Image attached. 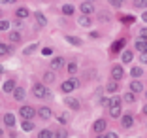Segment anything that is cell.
<instances>
[{
	"mask_svg": "<svg viewBox=\"0 0 147 138\" xmlns=\"http://www.w3.org/2000/svg\"><path fill=\"white\" fill-rule=\"evenodd\" d=\"M47 87L43 85V83H36L34 87H32V93H34V97L36 99H45L47 97Z\"/></svg>",
	"mask_w": 147,
	"mask_h": 138,
	"instance_id": "1",
	"label": "cell"
},
{
	"mask_svg": "<svg viewBox=\"0 0 147 138\" xmlns=\"http://www.w3.org/2000/svg\"><path fill=\"white\" fill-rule=\"evenodd\" d=\"M19 114H21V117H23V119H32L34 116H38V114H36V110L32 108V106H21Z\"/></svg>",
	"mask_w": 147,
	"mask_h": 138,
	"instance_id": "2",
	"label": "cell"
},
{
	"mask_svg": "<svg viewBox=\"0 0 147 138\" xmlns=\"http://www.w3.org/2000/svg\"><path fill=\"white\" fill-rule=\"evenodd\" d=\"M76 87H79V80L74 78V80H66V82L61 85V89L64 91V93H70V91H74Z\"/></svg>",
	"mask_w": 147,
	"mask_h": 138,
	"instance_id": "3",
	"label": "cell"
},
{
	"mask_svg": "<svg viewBox=\"0 0 147 138\" xmlns=\"http://www.w3.org/2000/svg\"><path fill=\"white\" fill-rule=\"evenodd\" d=\"M123 76H125V70H123V66H121V65H115V66L111 68V78L115 80V82H119Z\"/></svg>",
	"mask_w": 147,
	"mask_h": 138,
	"instance_id": "4",
	"label": "cell"
},
{
	"mask_svg": "<svg viewBox=\"0 0 147 138\" xmlns=\"http://www.w3.org/2000/svg\"><path fill=\"white\" fill-rule=\"evenodd\" d=\"M81 13L83 15H91L92 12H94V6H92V2H81Z\"/></svg>",
	"mask_w": 147,
	"mask_h": 138,
	"instance_id": "5",
	"label": "cell"
},
{
	"mask_svg": "<svg viewBox=\"0 0 147 138\" xmlns=\"http://www.w3.org/2000/svg\"><path fill=\"white\" fill-rule=\"evenodd\" d=\"M15 89H17V87H15V82H13V80H8V82L2 83V91H4V93H13Z\"/></svg>",
	"mask_w": 147,
	"mask_h": 138,
	"instance_id": "6",
	"label": "cell"
},
{
	"mask_svg": "<svg viewBox=\"0 0 147 138\" xmlns=\"http://www.w3.org/2000/svg\"><path fill=\"white\" fill-rule=\"evenodd\" d=\"M62 66H64V59L62 57H55L51 61V70H61Z\"/></svg>",
	"mask_w": 147,
	"mask_h": 138,
	"instance_id": "7",
	"label": "cell"
},
{
	"mask_svg": "<svg viewBox=\"0 0 147 138\" xmlns=\"http://www.w3.org/2000/svg\"><path fill=\"white\" fill-rule=\"evenodd\" d=\"M92 129L96 131V134L104 133V129H106V121H104V119H96V121H94V125H92Z\"/></svg>",
	"mask_w": 147,
	"mask_h": 138,
	"instance_id": "8",
	"label": "cell"
},
{
	"mask_svg": "<svg viewBox=\"0 0 147 138\" xmlns=\"http://www.w3.org/2000/svg\"><path fill=\"white\" fill-rule=\"evenodd\" d=\"M64 102H66V106H68V108H72V110H79V102H78V99H72V97H68Z\"/></svg>",
	"mask_w": 147,
	"mask_h": 138,
	"instance_id": "9",
	"label": "cell"
},
{
	"mask_svg": "<svg viewBox=\"0 0 147 138\" xmlns=\"http://www.w3.org/2000/svg\"><path fill=\"white\" fill-rule=\"evenodd\" d=\"M38 116L42 117V119H49V117H51V110H49L47 106H42V108L38 110Z\"/></svg>",
	"mask_w": 147,
	"mask_h": 138,
	"instance_id": "10",
	"label": "cell"
},
{
	"mask_svg": "<svg viewBox=\"0 0 147 138\" xmlns=\"http://www.w3.org/2000/svg\"><path fill=\"white\" fill-rule=\"evenodd\" d=\"M136 49L140 53H147V40H136Z\"/></svg>",
	"mask_w": 147,
	"mask_h": 138,
	"instance_id": "11",
	"label": "cell"
},
{
	"mask_svg": "<svg viewBox=\"0 0 147 138\" xmlns=\"http://www.w3.org/2000/svg\"><path fill=\"white\" fill-rule=\"evenodd\" d=\"M4 125L6 127H13L15 125V117H13V114H4Z\"/></svg>",
	"mask_w": 147,
	"mask_h": 138,
	"instance_id": "12",
	"label": "cell"
},
{
	"mask_svg": "<svg viewBox=\"0 0 147 138\" xmlns=\"http://www.w3.org/2000/svg\"><path fill=\"white\" fill-rule=\"evenodd\" d=\"M21 129H23V131H26V133H30V131H34V123H32L30 119H23Z\"/></svg>",
	"mask_w": 147,
	"mask_h": 138,
	"instance_id": "13",
	"label": "cell"
},
{
	"mask_svg": "<svg viewBox=\"0 0 147 138\" xmlns=\"http://www.w3.org/2000/svg\"><path fill=\"white\" fill-rule=\"evenodd\" d=\"M130 91H132V93H140V91H143V85L138 82V80H134V82L130 83Z\"/></svg>",
	"mask_w": 147,
	"mask_h": 138,
	"instance_id": "14",
	"label": "cell"
},
{
	"mask_svg": "<svg viewBox=\"0 0 147 138\" xmlns=\"http://www.w3.org/2000/svg\"><path fill=\"white\" fill-rule=\"evenodd\" d=\"M36 23H38L40 27H43V25H47V19H45V15H43V13H40V12H36Z\"/></svg>",
	"mask_w": 147,
	"mask_h": 138,
	"instance_id": "15",
	"label": "cell"
},
{
	"mask_svg": "<svg viewBox=\"0 0 147 138\" xmlns=\"http://www.w3.org/2000/svg\"><path fill=\"white\" fill-rule=\"evenodd\" d=\"M13 97H15V100H23L25 99V89H23V87H17V89L13 91Z\"/></svg>",
	"mask_w": 147,
	"mask_h": 138,
	"instance_id": "16",
	"label": "cell"
},
{
	"mask_svg": "<svg viewBox=\"0 0 147 138\" xmlns=\"http://www.w3.org/2000/svg\"><path fill=\"white\" fill-rule=\"evenodd\" d=\"M123 127L125 129H128V127H132V123H134V119H132V116H123Z\"/></svg>",
	"mask_w": 147,
	"mask_h": 138,
	"instance_id": "17",
	"label": "cell"
},
{
	"mask_svg": "<svg viewBox=\"0 0 147 138\" xmlns=\"http://www.w3.org/2000/svg\"><path fill=\"white\" fill-rule=\"evenodd\" d=\"M15 15H17V19H26L28 17V10L26 8H19L17 12H15Z\"/></svg>",
	"mask_w": 147,
	"mask_h": 138,
	"instance_id": "18",
	"label": "cell"
},
{
	"mask_svg": "<svg viewBox=\"0 0 147 138\" xmlns=\"http://www.w3.org/2000/svg\"><path fill=\"white\" fill-rule=\"evenodd\" d=\"M109 116L111 117H121V106H111V108H109Z\"/></svg>",
	"mask_w": 147,
	"mask_h": 138,
	"instance_id": "19",
	"label": "cell"
},
{
	"mask_svg": "<svg viewBox=\"0 0 147 138\" xmlns=\"http://www.w3.org/2000/svg\"><path fill=\"white\" fill-rule=\"evenodd\" d=\"M78 23L81 27H91V19H89V15H83V13H81V17H79Z\"/></svg>",
	"mask_w": 147,
	"mask_h": 138,
	"instance_id": "20",
	"label": "cell"
},
{
	"mask_svg": "<svg viewBox=\"0 0 147 138\" xmlns=\"http://www.w3.org/2000/svg\"><path fill=\"white\" fill-rule=\"evenodd\" d=\"M121 102H123V99H119V97H113V99L108 100V106H109V108H111V106H121Z\"/></svg>",
	"mask_w": 147,
	"mask_h": 138,
	"instance_id": "21",
	"label": "cell"
},
{
	"mask_svg": "<svg viewBox=\"0 0 147 138\" xmlns=\"http://www.w3.org/2000/svg\"><path fill=\"white\" fill-rule=\"evenodd\" d=\"M66 40H68V44H72V46H81V40H79L78 36H66Z\"/></svg>",
	"mask_w": 147,
	"mask_h": 138,
	"instance_id": "22",
	"label": "cell"
},
{
	"mask_svg": "<svg viewBox=\"0 0 147 138\" xmlns=\"http://www.w3.org/2000/svg\"><path fill=\"white\" fill-rule=\"evenodd\" d=\"M43 80H45V83H53L55 82V72H45L43 74Z\"/></svg>",
	"mask_w": 147,
	"mask_h": 138,
	"instance_id": "23",
	"label": "cell"
},
{
	"mask_svg": "<svg viewBox=\"0 0 147 138\" xmlns=\"http://www.w3.org/2000/svg\"><path fill=\"white\" fill-rule=\"evenodd\" d=\"M55 134H53V131H40L38 133V138H53Z\"/></svg>",
	"mask_w": 147,
	"mask_h": 138,
	"instance_id": "24",
	"label": "cell"
},
{
	"mask_svg": "<svg viewBox=\"0 0 147 138\" xmlns=\"http://www.w3.org/2000/svg\"><path fill=\"white\" fill-rule=\"evenodd\" d=\"M62 13H64V15H72L74 13V6L72 4H64L62 6Z\"/></svg>",
	"mask_w": 147,
	"mask_h": 138,
	"instance_id": "25",
	"label": "cell"
},
{
	"mask_svg": "<svg viewBox=\"0 0 147 138\" xmlns=\"http://www.w3.org/2000/svg\"><path fill=\"white\" fill-rule=\"evenodd\" d=\"M123 63H130V61H132V51H128V49H126V51H123Z\"/></svg>",
	"mask_w": 147,
	"mask_h": 138,
	"instance_id": "26",
	"label": "cell"
},
{
	"mask_svg": "<svg viewBox=\"0 0 147 138\" xmlns=\"http://www.w3.org/2000/svg\"><path fill=\"white\" fill-rule=\"evenodd\" d=\"M119 89V85H117V82L113 80L111 83H108V87H106V91H109V93H115V91Z\"/></svg>",
	"mask_w": 147,
	"mask_h": 138,
	"instance_id": "27",
	"label": "cell"
},
{
	"mask_svg": "<svg viewBox=\"0 0 147 138\" xmlns=\"http://www.w3.org/2000/svg\"><path fill=\"white\" fill-rule=\"evenodd\" d=\"M130 74H132L134 78H140V76H142V74H143V70L140 68V66H134V68L130 70Z\"/></svg>",
	"mask_w": 147,
	"mask_h": 138,
	"instance_id": "28",
	"label": "cell"
},
{
	"mask_svg": "<svg viewBox=\"0 0 147 138\" xmlns=\"http://www.w3.org/2000/svg\"><path fill=\"white\" fill-rule=\"evenodd\" d=\"M36 49H38V46H36V44H32V46H28V48L23 51V55H30V53H34V51H36Z\"/></svg>",
	"mask_w": 147,
	"mask_h": 138,
	"instance_id": "29",
	"label": "cell"
},
{
	"mask_svg": "<svg viewBox=\"0 0 147 138\" xmlns=\"http://www.w3.org/2000/svg\"><path fill=\"white\" fill-rule=\"evenodd\" d=\"M9 25H11L9 21H6V19H2V21H0V30H2V32H6V30L9 29Z\"/></svg>",
	"mask_w": 147,
	"mask_h": 138,
	"instance_id": "30",
	"label": "cell"
},
{
	"mask_svg": "<svg viewBox=\"0 0 147 138\" xmlns=\"http://www.w3.org/2000/svg\"><path fill=\"white\" fill-rule=\"evenodd\" d=\"M123 100H125V102H134V93H132V91H126V95L123 97Z\"/></svg>",
	"mask_w": 147,
	"mask_h": 138,
	"instance_id": "31",
	"label": "cell"
},
{
	"mask_svg": "<svg viewBox=\"0 0 147 138\" xmlns=\"http://www.w3.org/2000/svg\"><path fill=\"white\" fill-rule=\"evenodd\" d=\"M0 53L2 55H8V53H11V48H8L6 44H0Z\"/></svg>",
	"mask_w": 147,
	"mask_h": 138,
	"instance_id": "32",
	"label": "cell"
},
{
	"mask_svg": "<svg viewBox=\"0 0 147 138\" xmlns=\"http://www.w3.org/2000/svg\"><path fill=\"white\" fill-rule=\"evenodd\" d=\"M66 70H68L70 74H76V72H78V65H76V63H68V68H66Z\"/></svg>",
	"mask_w": 147,
	"mask_h": 138,
	"instance_id": "33",
	"label": "cell"
},
{
	"mask_svg": "<svg viewBox=\"0 0 147 138\" xmlns=\"http://www.w3.org/2000/svg\"><path fill=\"white\" fill-rule=\"evenodd\" d=\"M9 40H11V42H19V40H21V34H19V32H9Z\"/></svg>",
	"mask_w": 147,
	"mask_h": 138,
	"instance_id": "34",
	"label": "cell"
},
{
	"mask_svg": "<svg viewBox=\"0 0 147 138\" xmlns=\"http://www.w3.org/2000/svg\"><path fill=\"white\" fill-rule=\"evenodd\" d=\"M136 8H147V0H134Z\"/></svg>",
	"mask_w": 147,
	"mask_h": 138,
	"instance_id": "35",
	"label": "cell"
},
{
	"mask_svg": "<svg viewBox=\"0 0 147 138\" xmlns=\"http://www.w3.org/2000/svg\"><path fill=\"white\" fill-rule=\"evenodd\" d=\"M123 46H125V40H119V42H115V44H113V51H119Z\"/></svg>",
	"mask_w": 147,
	"mask_h": 138,
	"instance_id": "36",
	"label": "cell"
},
{
	"mask_svg": "<svg viewBox=\"0 0 147 138\" xmlns=\"http://www.w3.org/2000/svg\"><path fill=\"white\" fill-rule=\"evenodd\" d=\"M66 136H68L66 131H57V133H55V138H66Z\"/></svg>",
	"mask_w": 147,
	"mask_h": 138,
	"instance_id": "37",
	"label": "cell"
},
{
	"mask_svg": "<svg viewBox=\"0 0 147 138\" xmlns=\"http://www.w3.org/2000/svg\"><path fill=\"white\" fill-rule=\"evenodd\" d=\"M109 2H111V4L115 6V8H121V6H123V2H125V0H109Z\"/></svg>",
	"mask_w": 147,
	"mask_h": 138,
	"instance_id": "38",
	"label": "cell"
},
{
	"mask_svg": "<svg viewBox=\"0 0 147 138\" xmlns=\"http://www.w3.org/2000/svg\"><path fill=\"white\" fill-rule=\"evenodd\" d=\"M140 36H142V40H147V27H143V29L140 30Z\"/></svg>",
	"mask_w": 147,
	"mask_h": 138,
	"instance_id": "39",
	"label": "cell"
},
{
	"mask_svg": "<svg viewBox=\"0 0 147 138\" xmlns=\"http://www.w3.org/2000/svg\"><path fill=\"white\" fill-rule=\"evenodd\" d=\"M59 121H61V123H66V121H68V117H66V114H61V116H59Z\"/></svg>",
	"mask_w": 147,
	"mask_h": 138,
	"instance_id": "40",
	"label": "cell"
},
{
	"mask_svg": "<svg viewBox=\"0 0 147 138\" xmlns=\"http://www.w3.org/2000/svg\"><path fill=\"white\" fill-rule=\"evenodd\" d=\"M140 59H142L143 65H147V53H142V55H140Z\"/></svg>",
	"mask_w": 147,
	"mask_h": 138,
	"instance_id": "41",
	"label": "cell"
},
{
	"mask_svg": "<svg viewBox=\"0 0 147 138\" xmlns=\"http://www.w3.org/2000/svg\"><path fill=\"white\" fill-rule=\"evenodd\" d=\"M42 53H43V55H51V49H49V48H43Z\"/></svg>",
	"mask_w": 147,
	"mask_h": 138,
	"instance_id": "42",
	"label": "cell"
},
{
	"mask_svg": "<svg viewBox=\"0 0 147 138\" xmlns=\"http://www.w3.org/2000/svg\"><path fill=\"white\" fill-rule=\"evenodd\" d=\"M123 21H125V23H132V21H134V17H132V15H128V17H125Z\"/></svg>",
	"mask_w": 147,
	"mask_h": 138,
	"instance_id": "43",
	"label": "cell"
},
{
	"mask_svg": "<svg viewBox=\"0 0 147 138\" xmlns=\"http://www.w3.org/2000/svg\"><path fill=\"white\" fill-rule=\"evenodd\" d=\"M106 136H108V138H119V136H117V133H108Z\"/></svg>",
	"mask_w": 147,
	"mask_h": 138,
	"instance_id": "44",
	"label": "cell"
},
{
	"mask_svg": "<svg viewBox=\"0 0 147 138\" xmlns=\"http://www.w3.org/2000/svg\"><path fill=\"white\" fill-rule=\"evenodd\" d=\"M142 19H143V21H145V23H147V12H143V15H142Z\"/></svg>",
	"mask_w": 147,
	"mask_h": 138,
	"instance_id": "45",
	"label": "cell"
},
{
	"mask_svg": "<svg viewBox=\"0 0 147 138\" xmlns=\"http://www.w3.org/2000/svg\"><path fill=\"white\" fill-rule=\"evenodd\" d=\"M2 2H6V4H13L15 0H2Z\"/></svg>",
	"mask_w": 147,
	"mask_h": 138,
	"instance_id": "46",
	"label": "cell"
},
{
	"mask_svg": "<svg viewBox=\"0 0 147 138\" xmlns=\"http://www.w3.org/2000/svg\"><path fill=\"white\" fill-rule=\"evenodd\" d=\"M143 114H145V116H147V104H145V106H143Z\"/></svg>",
	"mask_w": 147,
	"mask_h": 138,
	"instance_id": "47",
	"label": "cell"
},
{
	"mask_svg": "<svg viewBox=\"0 0 147 138\" xmlns=\"http://www.w3.org/2000/svg\"><path fill=\"white\" fill-rule=\"evenodd\" d=\"M96 138H108V136H104V134H98V136H96Z\"/></svg>",
	"mask_w": 147,
	"mask_h": 138,
	"instance_id": "48",
	"label": "cell"
},
{
	"mask_svg": "<svg viewBox=\"0 0 147 138\" xmlns=\"http://www.w3.org/2000/svg\"><path fill=\"white\" fill-rule=\"evenodd\" d=\"M87 2H94V0H87Z\"/></svg>",
	"mask_w": 147,
	"mask_h": 138,
	"instance_id": "49",
	"label": "cell"
},
{
	"mask_svg": "<svg viewBox=\"0 0 147 138\" xmlns=\"http://www.w3.org/2000/svg\"><path fill=\"white\" fill-rule=\"evenodd\" d=\"M145 99H147V91H145Z\"/></svg>",
	"mask_w": 147,
	"mask_h": 138,
	"instance_id": "50",
	"label": "cell"
}]
</instances>
